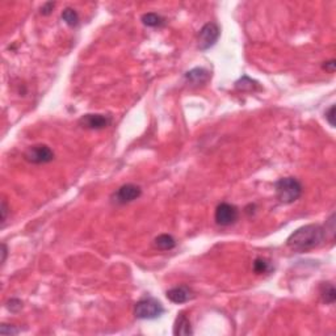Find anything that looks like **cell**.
Masks as SVG:
<instances>
[{"mask_svg":"<svg viewBox=\"0 0 336 336\" xmlns=\"http://www.w3.org/2000/svg\"><path fill=\"white\" fill-rule=\"evenodd\" d=\"M164 313V307L158 299L152 298V297H147V298L140 299L138 302L136 303V307H134V315L138 319H147V321H151V319H156V318H160Z\"/></svg>","mask_w":336,"mask_h":336,"instance_id":"3957f363","label":"cell"},{"mask_svg":"<svg viewBox=\"0 0 336 336\" xmlns=\"http://www.w3.org/2000/svg\"><path fill=\"white\" fill-rule=\"evenodd\" d=\"M327 238L326 229L318 223H310L299 227L287 239V245L295 252H306L317 248Z\"/></svg>","mask_w":336,"mask_h":336,"instance_id":"6da1fadb","label":"cell"},{"mask_svg":"<svg viewBox=\"0 0 336 336\" xmlns=\"http://www.w3.org/2000/svg\"><path fill=\"white\" fill-rule=\"evenodd\" d=\"M322 67H323V70H326V71H329L330 74H334L336 68V61L335 59H331V61L325 62V64H323Z\"/></svg>","mask_w":336,"mask_h":336,"instance_id":"603a6c76","label":"cell"},{"mask_svg":"<svg viewBox=\"0 0 336 336\" xmlns=\"http://www.w3.org/2000/svg\"><path fill=\"white\" fill-rule=\"evenodd\" d=\"M167 298L170 299L171 302L174 303H185L194 298V293L191 288L180 285V287H175L166 293Z\"/></svg>","mask_w":336,"mask_h":336,"instance_id":"9c48e42d","label":"cell"},{"mask_svg":"<svg viewBox=\"0 0 336 336\" xmlns=\"http://www.w3.org/2000/svg\"><path fill=\"white\" fill-rule=\"evenodd\" d=\"M219 27L215 23L205 24L204 27L201 28L198 32V49L200 50H208L217 44L219 38Z\"/></svg>","mask_w":336,"mask_h":336,"instance_id":"8992f818","label":"cell"},{"mask_svg":"<svg viewBox=\"0 0 336 336\" xmlns=\"http://www.w3.org/2000/svg\"><path fill=\"white\" fill-rule=\"evenodd\" d=\"M238 208L235 205L229 204V202H222L215 209L214 219L215 223L219 225V226H231V225H234L238 221Z\"/></svg>","mask_w":336,"mask_h":336,"instance_id":"5b68a950","label":"cell"},{"mask_svg":"<svg viewBox=\"0 0 336 336\" xmlns=\"http://www.w3.org/2000/svg\"><path fill=\"white\" fill-rule=\"evenodd\" d=\"M0 212H1V226H4V223L7 221L8 215V205L5 200L1 201V209H0Z\"/></svg>","mask_w":336,"mask_h":336,"instance_id":"7402d4cb","label":"cell"},{"mask_svg":"<svg viewBox=\"0 0 336 336\" xmlns=\"http://www.w3.org/2000/svg\"><path fill=\"white\" fill-rule=\"evenodd\" d=\"M142 23L146 27L150 28H156V27H162L164 24V19L162 16L158 15V13H154V12H148V13H144L142 16Z\"/></svg>","mask_w":336,"mask_h":336,"instance_id":"9a60e30c","label":"cell"},{"mask_svg":"<svg viewBox=\"0 0 336 336\" xmlns=\"http://www.w3.org/2000/svg\"><path fill=\"white\" fill-rule=\"evenodd\" d=\"M276 197L281 204H293L302 196V184L295 178H283L275 184Z\"/></svg>","mask_w":336,"mask_h":336,"instance_id":"7a4b0ae2","label":"cell"},{"mask_svg":"<svg viewBox=\"0 0 336 336\" xmlns=\"http://www.w3.org/2000/svg\"><path fill=\"white\" fill-rule=\"evenodd\" d=\"M7 255H8V248H7V245H5V243H3V244H1V265H4V263H5V260H7Z\"/></svg>","mask_w":336,"mask_h":336,"instance_id":"cb8c5ba5","label":"cell"},{"mask_svg":"<svg viewBox=\"0 0 336 336\" xmlns=\"http://www.w3.org/2000/svg\"><path fill=\"white\" fill-rule=\"evenodd\" d=\"M25 160L33 164H46L54 160L53 150L48 144H34L24 154Z\"/></svg>","mask_w":336,"mask_h":336,"instance_id":"277c9868","label":"cell"},{"mask_svg":"<svg viewBox=\"0 0 336 336\" xmlns=\"http://www.w3.org/2000/svg\"><path fill=\"white\" fill-rule=\"evenodd\" d=\"M326 120L329 121V124L335 128V105H331L329 109L326 110Z\"/></svg>","mask_w":336,"mask_h":336,"instance_id":"ffe728a7","label":"cell"},{"mask_svg":"<svg viewBox=\"0 0 336 336\" xmlns=\"http://www.w3.org/2000/svg\"><path fill=\"white\" fill-rule=\"evenodd\" d=\"M271 271V265L265 259H261V257H257L253 261V272L257 273V275H261V273H267Z\"/></svg>","mask_w":336,"mask_h":336,"instance_id":"e0dca14e","label":"cell"},{"mask_svg":"<svg viewBox=\"0 0 336 336\" xmlns=\"http://www.w3.org/2000/svg\"><path fill=\"white\" fill-rule=\"evenodd\" d=\"M112 122V118L105 114H84L79 118L78 124L84 129L90 130H101V129L108 128Z\"/></svg>","mask_w":336,"mask_h":336,"instance_id":"ba28073f","label":"cell"},{"mask_svg":"<svg viewBox=\"0 0 336 336\" xmlns=\"http://www.w3.org/2000/svg\"><path fill=\"white\" fill-rule=\"evenodd\" d=\"M154 245L160 251H170L176 247V240L172 235L162 234L156 237L154 240Z\"/></svg>","mask_w":336,"mask_h":336,"instance_id":"4fadbf2b","label":"cell"},{"mask_svg":"<svg viewBox=\"0 0 336 336\" xmlns=\"http://www.w3.org/2000/svg\"><path fill=\"white\" fill-rule=\"evenodd\" d=\"M174 335L176 336H191L193 335L192 326H191V321H189L188 315L182 311L178 314V318L175 321L174 326Z\"/></svg>","mask_w":336,"mask_h":336,"instance_id":"8fae6325","label":"cell"},{"mask_svg":"<svg viewBox=\"0 0 336 336\" xmlns=\"http://www.w3.org/2000/svg\"><path fill=\"white\" fill-rule=\"evenodd\" d=\"M7 309L11 313H19L20 310L23 309V302L19 298H11L7 302Z\"/></svg>","mask_w":336,"mask_h":336,"instance_id":"ac0fdd59","label":"cell"},{"mask_svg":"<svg viewBox=\"0 0 336 336\" xmlns=\"http://www.w3.org/2000/svg\"><path fill=\"white\" fill-rule=\"evenodd\" d=\"M319 294H321L322 301L329 305H333L336 301V290L333 283H322L319 287Z\"/></svg>","mask_w":336,"mask_h":336,"instance_id":"7c38bea8","label":"cell"},{"mask_svg":"<svg viewBox=\"0 0 336 336\" xmlns=\"http://www.w3.org/2000/svg\"><path fill=\"white\" fill-rule=\"evenodd\" d=\"M19 333L20 330L16 329L15 326L5 325V323H3V325L0 326V334H1V335H17Z\"/></svg>","mask_w":336,"mask_h":336,"instance_id":"d6986e66","label":"cell"},{"mask_svg":"<svg viewBox=\"0 0 336 336\" xmlns=\"http://www.w3.org/2000/svg\"><path fill=\"white\" fill-rule=\"evenodd\" d=\"M54 7H55V3H53V1H48V3H45L44 5L41 7V15L42 16H49L51 12H53Z\"/></svg>","mask_w":336,"mask_h":336,"instance_id":"44dd1931","label":"cell"},{"mask_svg":"<svg viewBox=\"0 0 336 336\" xmlns=\"http://www.w3.org/2000/svg\"><path fill=\"white\" fill-rule=\"evenodd\" d=\"M235 87L239 91H255V90H259V83L255 82V80L249 79L248 76H243L240 79L235 83Z\"/></svg>","mask_w":336,"mask_h":336,"instance_id":"2e32d148","label":"cell"},{"mask_svg":"<svg viewBox=\"0 0 336 336\" xmlns=\"http://www.w3.org/2000/svg\"><path fill=\"white\" fill-rule=\"evenodd\" d=\"M185 80L192 86H202L210 79V72L204 67H196L185 74Z\"/></svg>","mask_w":336,"mask_h":336,"instance_id":"30bf717a","label":"cell"},{"mask_svg":"<svg viewBox=\"0 0 336 336\" xmlns=\"http://www.w3.org/2000/svg\"><path fill=\"white\" fill-rule=\"evenodd\" d=\"M141 194H142L141 187L136 184H125L116 191L113 194V201L116 204L125 205L140 198Z\"/></svg>","mask_w":336,"mask_h":336,"instance_id":"52a82bcc","label":"cell"},{"mask_svg":"<svg viewBox=\"0 0 336 336\" xmlns=\"http://www.w3.org/2000/svg\"><path fill=\"white\" fill-rule=\"evenodd\" d=\"M62 20L67 24L68 27L71 28H75L79 25V15H78V12L74 8H64L63 12H62Z\"/></svg>","mask_w":336,"mask_h":336,"instance_id":"5bb4252c","label":"cell"}]
</instances>
